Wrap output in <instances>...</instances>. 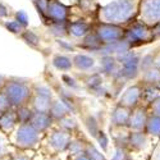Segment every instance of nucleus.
<instances>
[{"label": "nucleus", "mask_w": 160, "mask_h": 160, "mask_svg": "<svg viewBox=\"0 0 160 160\" xmlns=\"http://www.w3.org/2000/svg\"><path fill=\"white\" fill-rule=\"evenodd\" d=\"M141 0H114L99 9V19L104 23H110L128 27L138 18Z\"/></svg>", "instance_id": "1"}, {"label": "nucleus", "mask_w": 160, "mask_h": 160, "mask_svg": "<svg viewBox=\"0 0 160 160\" xmlns=\"http://www.w3.org/2000/svg\"><path fill=\"white\" fill-rule=\"evenodd\" d=\"M124 38L131 44V46L133 49L158 41L152 27H150V26H148L146 23H143L138 19L135 21L132 24H129L128 27H126V37Z\"/></svg>", "instance_id": "2"}, {"label": "nucleus", "mask_w": 160, "mask_h": 160, "mask_svg": "<svg viewBox=\"0 0 160 160\" xmlns=\"http://www.w3.org/2000/svg\"><path fill=\"white\" fill-rule=\"evenodd\" d=\"M141 55L137 54L136 51H128L127 54L119 57V64H121V69H119V74H121L126 81H135L141 76Z\"/></svg>", "instance_id": "3"}, {"label": "nucleus", "mask_w": 160, "mask_h": 160, "mask_svg": "<svg viewBox=\"0 0 160 160\" xmlns=\"http://www.w3.org/2000/svg\"><path fill=\"white\" fill-rule=\"evenodd\" d=\"M95 32L100 38V41L102 42V45L118 42L126 37V27L110 24V23H104V22H100L96 26Z\"/></svg>", "instance_id": "4"}, {"label": "nucleus", "mask_w": 160, "mask_h": 160, "mask_svg": "<svg viewBox=\"0 0 160 160\" xmlns=\"http://www.w3.org/2000/svg\"><path fill=\"white\" fill-rule=\"evenodd\" d=\"M14 141L21 149H32L40 141V132L30 123H21L16 131Z\"/></svg>", "instance_id": "5"}, {"label": "nucleus", "mask_w": 160, "mask_h": 160, "mask_svg": "<svg viewBox=\"0 0 160 160\" xmlns=\"http://www.w3.org/2000/svg\"><path fill=\"white\" fill-rule=\"evenodd\" d=\"M138 21L150 27L160 23V0H141L138 9Z\"/></svg>", "instance_id": "6"}, {"label": "nucleus", "mask_w": 160, "mask_h": 160, "mask_svg": "<svg viewBox=\"0 0 160 160\" xmlns=\"http://www.w3.org/2000/svg\"><path fill=\"white\" fill-rule=\"evenodd\" d=\"M5 94L13 106H22L31 96V90L27 83L21 81H10L5 85Z\"/></svg>", "instance_id": "7"}, {"label": "nucleus", "mask_w": 160, "mask_h": 160, "mask_svg": "<svg viewBox=\"0 0 160 160\" xmlns=\"http://www.w3.org/2000/svg\"><path fill=\"white\" fill-rule=\"evenodd\" d=\"M142 95H143V86L140 82L129 86L123 94L119 96L118 104L126 106L128 109H135L137 106L142 105Z\"/></svg>", "instance_id": "8"}, {"label": "nucleus", "mask_w": 160, "mask_h": 160, "mask_svg": "<svg viewBox=\"0 0 160 160\" xmlns=\"http://www.w3.org/2000/svg\"><path fill=\"white\" fill-rule=\"evenodd\" d=\"M151 137L148 136L145 131H129L128 135V145L127 149L131 152H142L149 146V140Z\"/></svg>", "instance_id": "9"}, {"label": "nucleus", "mask_w": 160, "mask_h": 160, "mask_svg": "<svg viewBox=\"0 0 160 160\" xmlns=\"http://www.w3.org/2000/svg\"><path fill=\"white\" fill-rule=\"evenodd\" d=\"M71 142H72L71 133L65 129L54 131L49 137V145L55 152H62L68 150Z\"/></svg>", "instance_id": "10"}, {"label": "nucleus", "mask_w": 160, "mask_h": 160, "mask_svg": "<svg viewBox=\"0 0 160 160\" xmlns=\"http://www.w3.org/2000/svg\"><path fill=\"white\" fill-rule=\"evenodd\" d=\"M149 115H150V113H149L148 108L143 105H140L137 108L132 109L129 123H128V129L129 131H145Z\"/></svg>", "instance_id": "11"}, {"label": "nucleus", "mask_w": 160, "mask_h": 160, "mask_svg": "<svg viewBox=\"0 0 160 160\" xmlns=\"http://www.w3.org/2000/svg\"><path fill=\"white\" fill-rule=\"evenodd\" d=\"M132 110L117 104V106L113 109L112 115H110V123L114 129L117 128H127L128 129V123H129V118H131Z\"/></svg>", "instance_id": "12"}, {"label": "nucleus", "mask_w": 160, "mask_h": 160, "mask_svg": "<svg viewBox=\"0 0 160 160\" xmlns=\"http://www.w3.org/2000/svg\"><path fill=\"white\" fill-rule=\"evenodd\" d=\"M46 14L50 19H52V22H65L68 18V8L58 0H50Z\"/></svg>", "instance_id": "13"}, {"label": "nucleus", "mask_w": 160, "mask_h": 160, "mask_svg": "<svg viewBox=\"0 0 160 160\" xmlns=\"http://www.w3.org/2000/svg\"><path fill=\"white\" fill-rule=\"evenodd\" d=\"M100 69L101 73L108 77H115L121 69V64L117 57L113 55H102L100 60Z\"/></svg>", "instance_id": "14"}, {"label": "nucleus", "mask_w": 160, "mask_h": 160, "mask_svg": "<svg viewBox=\"0 0 160 160\" xmlns=\"http://www.w3.org/2000/svg\"><path fill=\"white\" fill-rule=\"evenodd\" d=\"M138 82L142 86H155L160 88V68L154 65L151 68L141 72Z\"/></svg>", "instance_id": "15"}, {"label": "nucleus", "mask_w": 160, "mask_h": 160, "mask_svg": "<svg viewBox=\"0 0 160 160\" xmlns=\"http://www.w3.org/2000/svg\"><path fill=\"white\" fill-rule=\"evenodd\" d=\"M52 123V117L50 115V113H45V112H33L30 124H32L38 132L46 131Z\"/></svg>", "instance_id": "16"}, {"label": "nucleus", "mask_w": 160, "mask_h": 160, "mask_svg": "<svg viewBox=\"0 0 160 160\" xmlns=\"http://www.w3.org/2000/svg\"><path fill=\"white\" fill-rule=\"evenodd\" d=\"M17 114L12 110L0 113V129L4 132H10L14 128L16 123H17Z\"/></svg>", "instance_id": "17"}, {"label": "nucleus", "mask_w": 160, "mask_h": 160, "mask_svg": "<svg viewBox=\"0 0 160 160\" xmlns=\"http://www.w3.org/2000/svg\"><path fill=\"white\" fill-rule=\"evenodd\" d=\"M145 132L148 133L149 137L160 138V117L150 114L145 127Z\"/></svg>", "instance_id": "18"}, {"label": "nucleus", "mask_w": 160, "mask_h": 160, "mask_svg": "<svg viewBox=\"0 0 160 160\" xmlns=\"http://www.w3.org/2000/svg\"><path fill=\"white\" fill-rule=\"evenodd\" d=\"M68 110H69V108L67 106L65 102H63V101H54L51 104V108H50L49 113H50V115L52 118L59 119V121H60L62 118L68 115Z\"/></svg>", "instance_id": "19"}, {"label": "nucleus", "mask_w": 160, "mask_h": 160, "mask_svg": "<svg viewBox=\"0 0 160 160\" xmlns=\"http://www.w3.org/2000/svg\"><path fill=\"white\" fill-rule=\"evenodd\" d=\"M90 32V26L86 22L76 21L69 24V33L74 37H83Z\"/></svg>", "instance_id": "20"}, {"label": "nucleus", "mask_w": 160, "mask_h": 160, "mask_svg": "<svg viewBox=\"0 0 160 160\" xmlns=\"http://www.w3.org/2000/svg\"><path fill=\"white\" fill-rule=\"evenodd\" d=\"M160 96V88L155 86H143V95H142V105L148 108L156 98Z\"/></svg>", "instance_id": "21"}, {"label": "nucleus", "mask_w": 160, "mask_h": 160, "mask_svg": "<svg viewBox=\"0 0 160 160\" xmlns=\"http://www.w3.org/2000/svg\"><path fill=\"white\" fill-rule=\"evenodd\" d=\"M73 62H74L77 68L81 69V71H90L92 67L95 65L94 58H91V57H88L86 54H78V55H76Z\"/></svg>", "instance_id": "22"}, {"label": "nucleus", "mask_w": 160, "mask_h": 160, "mask_svg": "<svg viewBox=\"0 0 160 160\" xmlns=\"http://www.w3.org/2000/svg\"><path fill=\"white\" fill-rule=\"evenodd\" d=\"M51 99L49 98H44V96H38L36 95V98L33 99V108L36 112H45L49 113L50 108H51Z\"/></svg>", "instance_id": "23"}, {"label": "nucleus", "mask_w": 160, "mask_h": 160, "mask_svg": "<svg viewBox=\"0 0 160 160\" xmlns=\"http://www.w3.org/2000/svg\"><path fill=\"white\" fill-rule=\"evenodd\" d=\"M52 65L59 71H68L72 68V62L65 55H57L52 59Z\"/></svg>", "instance_id": "24"}, {"label": "nucleus", "mask_w": 160, "mask_h": 160, "mask_svg": "<svg viewBox=\"0 0 160 160\" xmlns=\"http://www.w3.org/2000/svg\"><path fill=\"white\" fill-rule=\"evenodd\" d=\"M16 114H17V119L19 121V123H30L33 112L28 109L27 106L22 105V106H18V110Z\"/></svg>", "instance_id": "25"}, {"label": "nucleus", "mask_w": 160, "mask_h": 160, "mask_svg": "<svg viewBox=\"0 0 160 160\" xmlns=\"http://www.w3.org/2000/svg\"><path fill=\"white\" fill-rule=\"evenodd\" d=\"M86 145H87V143H83L82 141L74 140V141L71 142L69 148H68V151H69V154L74 158V156H77V155H79V154L86 152Z\"/></svg>", "instance_id": "26"}, {"label": "nucleus", "mask_w": 160, "mask_h": 160, "mask_svg": "<svg viewBox=\"0 0 160 160\" xmlns=\"http://www.w3.org/2000/svg\"><path fill=\"white\" fill-rule=\"evenodd\" d=\"M154 65H155V54H146L141 58V63H140L141 72L151 68Z\"/></svg>", "instance_id": "27"}, {"label": "nucleus", "mask_w": 160, "mask_h": 160, "mask_svg": "<svg viewBox=\"0 0 160 160\" xmlns=\"http://www.w3.org/2000/svg\"><path fill=\"white\" fill-rule=\"evenodd\" d=\"M129 151L126 148H122V146H115L114 148V152L112 155V158L109 160H126L129 154Z\"/></svg>", "instance_id": "28"}, {"label": "nucleus", "mask_w": 160, "mask_h": 160, "mask_svg": "<svg viewBox=\"0 0 160 160\" xmlns=\"http://www.w3.org/2000/svg\"><path fill=\"white\" fill-rule=\"evenodd\" d=\"M87 86L90 87V88H92V90H98V88H100L101 87V85H102V77H101V74H99V73H95V74H92V76H90V78L87 79Z\"/></svg>", "instance_id": "29"}, {"label": "nucleus", "mask_w": 160, "mask_h": 160, "mask_svg": "<svg viewBox=\"0 0 160 160\" xmlns=\"http://www.w3.org/2000/svg\"><path fill=\"white\" fill-rule=\"evenodd\" d=\"M60 127H62V129H65V131H68V132H71V131H73L76 127H77V122L74 121L73 118H71V117H64V118H62L60 119Z\"/></svg>", "instance_id": "30"}, {"label": "nucleus", "mask_w": 160, "mask_h": 160, "mask_svg": "<svg viewBox=\"0 0 160 160\" xmlns=\"http://www.w3.org/2000/svg\"><path fill=\"white\" fill-rule=\"evenodd\" d=\"M86 152L94 159V160H106L105 159V156L95 148L94 145H91V143H87L86 145Z\"/></svg>", "instance_id": "31"}, {"label": "nucleus", "mask_w": 160, "mask_h": 160, "mask_svg": "<svg viewBox=\"0 0 160 160\" xmlns=\"http://www.w3.org/2000/svg\"><path fill=\"white\" fill-rule=\"evenodd\" d=\"M10 106H13V105H12L8 95L5 94V91H2L0 92V113L10 110Z\"/></svg>", "instance_id": "32"}, {"label": "nucleus", "mask_w": 160, "mask_h": 160, "mask_svg": "<svg viewBox=\"0 0 160 160\" xmlns=\"http://www.w3.org/2000/svg\"><path fill=\"white\" fill-rule=\"evenodd\" d=\"M22 37H23L24 41L27 42L28 45H31V46H37V45H38V37H37V35L33 33L32 31H26V32H23Z\"/></svg>", "instance_id": "33"}, {"label": "nucleus", "mask_w": 160, "mask_h": 160, "mask_svg": "<svg viewBox=\"0 0 160 160\" xmlns=\"http://www.w3.org/2000/svg\"><path fill=\"white\" fill-rule=\"evenodd\" d=\"M50 31H51V33L52 35H55V36H64L67 32V30H65V27H64V24L62 23L60 24V22H54L51 24V27H50Z\"/></svg>", "instance_id": "34"}, {"label": "nucleus", "mask_w": 160, "mask_h": 160, "mask_svg": "<svg viewBox=\"0 0 160 160\" xmlns=\"http://www.w3.org/2000/svg\"><path fill=\"white\" fill-rule=\"evenodd\" d=\"M5 27H7L10 32H13V33H21L24 26H22L18 21H10V22H7V23H5Z\"/></svg>", "instance_id": "35"}, {"label": "nucleus", "mask_w": 160, "mask_h": 160, "mask_svg": "<svg viewBox=\"0 0 160 160\" xmlns=\"http://www.w3.org/2000/svg\"><path fill=\"white\" fill-rule=\"evenodd\" d=\"M148 110H149L150 114L160 117V96L156 98L151 104L148 105Z\"/></svg>", "instance_id": "36"}, {"label": "nucleus", "mask_w": 160, "mask_h": 160, "mask_svg": "<svg viewBox=\"0 0 160 160\" xmlns=\"http://www.w3.org/2000/svg\"><path fill=\"white\" fill-rule=\"evenodd\" d=\"M36 95L51 99V91L48 87H45V86H37L36 87Z\"/></svg>", "instance_id": "37"}, {"label": "nucleus", "mask_w": 160, "mask_h": 160, "mask_svg": "<svg viewBox=\"0 0 160 160\" xmlns=\"http://www.w3.org/2000/svg\"><path fill=\"white\" fill-rule=\"evenodd\" d=\"M8 151V143H7V140L5 137L0 133V158H3Z\"/></svg>", "instance_id": "38"}, {"label": "nucleus", "mask_w": 160, "mask_h": 160, "mask_svg": "<svg viewBox=\"0 0 160 160\" xmlns=\"http://www.w3.org/2000/svg\"><path fill=\"white\" fill-rule=\"evenodd\" d=\"M17 21H18L22 26H27V23H28V17H27V14H26L23 10H19V12L17 13Z\"/></svg>", "instance_id": "39"}, {"label": "nucleus", "mask_w": 160, "mask_h": 160, "mask_svg": "<svg viewBox=\"0 0 160 160\" xmlns=\"http://www.w3.org/2000/svg\"><path fill=\"white\" fill-rule=\"evenodd\" d=\"M148 160H160V142L155 145V148L152 149V152Z\"/></svg>", "instance_id": "40"}, {"label": "nucleus", "mask_w": 160, "mask_h": 160, "mask_svg": "<svg viewBox=\"0 0 160 160\" xmlns=\"http://www.w3.org/2000/svg\"><path fill=\"white\" fill-rule=\"evenodd\" d=\"M98 141L100 142V145L102 146V149L105 150L106 149V146H108V138H106V136H105V133L104 132H99V135H98Z\"/></svg>", "instance_id": "41"}, {"label": "nucleus", "mask_w": 160, "mask_h": 160, "mask_svg": "<svg viewBox=\"0 0 160 160\" xmlns=\"http://www.w3.org/2000/svg\"><path fill=\"white\" fill-rule=\"evenodd\" d=\"M73 160H94V159H92L87 152H83V154H79V155L74 156Z\"/></svg>", "instance_id": "42"}, {"label": "nucleus", "mask_w": 160, "mask_h": 160, "mask_svg": "<svg viewBox=\"0 0 160 160\" xmlns=\"http://www.w3.org/2000/svg\"><path fill=\"white\" fill-rule=\"evenodd\" d=\"M8 9L5 8V5L4 4H0V18L2 17H7L8 16Z\"/></svg>", "instance_id": "43"}, {"label": "nucleus", "mask_w": 160, "mask_h": 160, "mask_svg": "<svg viewBox=\"0 0 160 160\" xmlns=\"http://www.w3.org/2000/svg\"><path fill=\"white\" fill-rule=\"evenodd\" d=\"M63 79H65V83L67 85H68V86H72V87H77V83L74 82V79H72V78H68V77H67V76H64L63 77Z\"/></svg>", "instance_id": "44"}, {"label": "nucleus", "mask_w": 160, "mask_h": 160, "mask_svg": "<svg viewBox=\"0 0 160 160\" xmlns=\"http://www.w3.org/2000/svg\"><path fill=\"white\" fill-rule=\"evenodd\" d=\"M10 160H32V159L27 155H16V156H13Z\"/></svg>", "instance_id": "45"}, {"label": "nucleus", "mask_w": 160, "mask_h": 160, "mask_svg": "<svg viewBox=\"0 0 160 160\" xmlns=\"http://www.w3.org/2000/svg\"><path fill=\"white\" fill-rule=\"evenodd\" d=\"M152 30H154V33H155L156 40H160V23L156 24L155 27H152Z\"/></svg>", "instance_id": "46"}, {"label": "nucleus", "mask_w": 160, "mask_h": 160, "mask_svg": "<svg viewBox=\"0 0 160 160\" xmlns=\"http://www.w3.org/2000/svg\"><path fill=\"white\" fill-rule=\"evenodd\" d=\"M155 65L160 68V52H155Z\"/></svg>", "instance_id": "47"}, {"label": "nucleus", "mask_w": 160, "mask_h": 160, "mask_svg": "<svg viewBox=\"0 0 160 160\" xmlns=\"http://www.w3.org/2000/svg\"><path fill=\"white\" fill-rule=\"evenodd\" d=\"M3 83H4V77H3L2 74H0V87L3 86Z\"/></svg>", "instance_id": "48"}, {"label": "nucleus", "mask_w": 160, "mask_h": 160, "mask_svg": "<svg viewBox=\"0 0 160 160\" xmlns=\"http://www.w3.org/2000/svg\"><path fill=\"white\" fill-rule=\"evenodd\" d=\"M126 160H133V159H132V158H131V156H128V158H127V159H126Z\"/></svg>", "instance_id": "49"}]
</instances>
